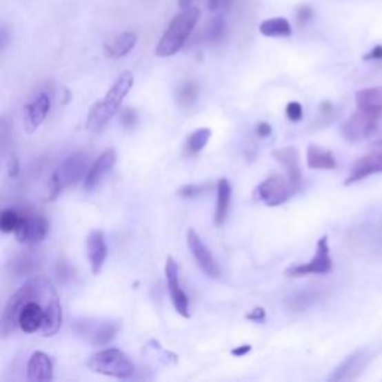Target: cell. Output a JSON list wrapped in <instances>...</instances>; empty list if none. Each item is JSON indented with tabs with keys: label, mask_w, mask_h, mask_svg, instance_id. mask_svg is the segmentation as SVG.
I'll return each instance as SVG.
<instances>
[{
	"label": "cell",
	"mask_w": 382,
	"mask_h": 382,
	"mask_svg": "<svg viewBox=\"0 0 382 382\" xmlns=\"http://www.w3.org/2000/svg\"><path fill=\"white\" fill-rule=\"evenodd\" d=\"M133 84H134V77L132 72H124V74L118 77L112 87L108 90L105 97L90 109L86 129L93 133L102 130L103 127L115 117V114L120 111L124 99L127 94H129Z\"/></svg>",
	"instance_id": "6da1fadb"
},
{
	"label": "cell",
	"mask_w": 382,
	"mask_h": 382,
	"mask_svg": "<svg viewBox=\"0 0 382 382\" xmlns=\"http://www.w3.org/2000/svg\"><path fill=\"white\" fill-rule=\"evenodd\" d=\"M200 20V9L197 6H191L187 9H181V12L177 14L169 26L166 27L165 33L156 47V56L166 59L178 54L184 48L185 42L196 29V26Z\"/></svg>",
	"instance_id": "7a4b0ae2"
},
{
	"label": "cell",
	"mask_w": 382,
	"mask_h": 382,
	"mask_svg": "<svg viewBox=\"0 0 382 382\" xmlns=\"http://www.w3.org/2000/svg\"><path fill=\"white\" fill-rule=\"evenodd\" d=\"M87 366L96 374L125 379L134 374V365L125 354L118 348L97 351L88 359Z\"/></svg>",
	"instance_id": "3957f363"
},
{
	"label": "cell",
	"mask_w": 382,
	"mask_h": 382,
	"mask_svg": "<svg viewBox=\"0 0 382 382\" xmlns=\"http://www.w3.org/2000/svg\"><path fill=\"white\" fill-rule=\"evenodd\" d=\"M299 191L287 177L272 175L260 183L254 190V200L266 206H279L285 203Z\"/></svg>",
	"instance_id": "277c9868"
},
{
	"label": "cell",
	"mask_w": 382,
	"mask_h": 382,
	"mask_svg": "<svg viewBox=\"0 0 382 382\" xmlns=\"http://www.w3.org/2000/svg\"><path fill=\"white\" fill-rule=\"evenodd\" d=\"M332 257H330V247H329V238L323 236V238L316 243L315 256L311 261L303 263V265L291 266L285 270V275L291 278L305 277V275H325L332 270Z\"/></svg>",
	"instance_id": "5b68a950"
},
{
	"label": "cell",
	"mask_w": 382,
	"mask_h": 382,
	"mask_svg": "<svg viewBox=\"0 0 382 382\" xmlns=\"http://www.w3.org/2000/svg\"><path fill=\"white\" fill-rule=\"evenodd\" d=\"M381 118L382 117L357 109V111L342 124V136L351 143L365 141L376 132Z\"/></svg>",
	"instance_id": "8992f818"
},
{
	"label": "cell",
	"mask_w": 382,
	"mask_h": 382,
	"mask_svg": "<svg viewBox=\"0 0 382 382\" xmlns=\"http://www.w3.org/2000/svg\"><path fill=\"white\" fill-rule=\"evenodd\" d=\"M48 220L42 214H20V221H18V225L14 232L15 239L20 243L36 245L45 239V236L48 233Z\"/></svg>",
	"instance_id": "52a82bcc"
},
{
	"label": "cell",
	"mask_w": 382,
	"mask_h": 382,
	"mask_svg": "<svg viewBox=\"0 0 382 382\" xmlns=\"http://www.w3.org/2000/svg\"><path fill=\"white\" fill-rule=\"evenodd\" d=\"M381 172H382V138L372 143L370 152L368 156L356 161V165L352 166L351 175L345 179L343 184L351 185L374 174H381Z\"/></svg>",
	"instance_id": "ba28073f"
},
{
	"label": "cell",
	"mask_w": 382,
	"mask_h": 382,
	"mask_svg": "<svg viewBox=\"0 0 382 382\" xmlns=\"http://www.w3.org/2000/svg\"><path fill=\"white\" fill-rule=\"evenodd\" d=\"M87 156L84 152H75L69 156L63 165L54 172V177L61 185V190L68 187L77 185L81 179L86 178V170H87Z\"/></svg>",
	"instance_id": "9c48e42d"
},
{
	"label": "cell",
	"mask_w": 382,
	"mask_h": 382,
	"mask_svg": "<svg viewBox=\"0 0 382 382\" xmlns=\"http://www.w3.org/2000/svg\"><path fill=\"white\" fill-rule=\"evenodd\" d=\"M165 274L168 281V288L169 294L172 299V303L175 306V311L184 318H190V302L185 294V291L181 288L179 284V268L178 263L174 257H168L166 266H165Z\"/></svg>",
	"instance_id": "30bf717a"
},
{
	"label": "cell",
	"mask_w": 382,
	"mask_h": 382,
	"mask_svg": "<svg viewBox=\"0 0 382 382\" xmlns=\"http://www.w3.org/2000/svg\"><path fill=\"white\" fill-rule=\"evenodd\" d=\"M187 245L191 254L194 256L199 268L202 269L209 278H218L221 275L220 268H218L211 251H209L205 242L200 239V236L194 229H188L187 232Z\"/></svg>",
	"instance_id": "8fae6325"
},
{
	"label": "cell",
	"mask_w": 382,
	"mask_h": 382,
	"mask_svg": "<svg viewBox=\"0 0 382 382\" xmlns=\"http://www.w3.org/2000/svg\"><path fill=\"white\" fill-rule=\"evenodd\" d=\"M78 334H83L94 347H105L117 336V325L112 323H100L93 321H81L77 324Z\"/></svg>",
	"instance_id": "7c38bea8"
},
{
	"label": "cell",
	"mask_w": 382,
	"mask_h": 382,
	"mask_svg": "<svg viewBox=\"0 0 382 382\" xmlns=\"http://www.w3.org/2000/svg\"><path fill=\"white\" fill-rule=\"evenodd\" d=\"M115 161H117V151L114 148H108L100 154L92 165V168L87 170V175L84 178V188L87 191L94 190L108 172L114 168Z\"/></svg>",
	"instance_id": "4fadbf2b"
},
{
	"label": "cell",
	"mask_w": 382,
	"mask_h": 382,
	"mask_svg": "<svg viewBox=\"0 0 382 382\" xmlns=\"http://www.w3.org/2000/svg\"><path fill=\"white\" fill-rule=\"evenodd\" d=\"M87 257L92 266L93 275H99L102 270L106 257H108V247L105 242L103 232L96 230L88 234L87 238Z\"/></svg>",
	"instance_id": "5bb4252c"
},
{
	"label": "cell",
	"mask_w": 382,
	"mask_h": 382,
	"mask_svg": "<svg viewBox=\"0 0 382 382\" xmlns=\"http://www.w3.org/2000/svg\"><path fill=\"white\" fill-rule=\"evenodd\" d=\"M54 363L43 351L33 352L27 363V379L29 381H52Z\"/></svg>",
	"instance_id": "9a60e30c"
},
{
	"label": "cell",
	"mask_w": 382,
	"mask_h": 382,
	"mask_svg": "<svg viewBox=\"0 0 382 382\" xmlns=\"http://www.w3.org/2000/svg\"><path fill=\"white\" fill-rule=\"evenodd\" d=\"M51 111V99L47 93L36 96L32 102L26 106V121L27 129L30 132L36 130L45 121V118Z\"/></svg>",
	"instance_id": "2e32d148"
},
{
	"label": "cell",
	"mask_w": 382,
	"mask_h": 382,
	"mask_svg": "<svg viewBox=\"0 0 382 382\" xmlns=\"http://www.w3.org/2000/svg\"><path fill=\"white\" fill-rule=\"evenodd\" d=\"M275 160H278L287 172V178L296 187H300V181H302V170H300V157L299 151L294 147L279 148L272 152Z\"/></svg>",
	"instance_id": "e0dca14e"
},
{
	"label": "cell",
	"mask_w": 382,
	"mask_h": 382,
	"mask_svg": "<svg viewBox=\"0 0 382 382\" xmlns=\"http://www.w3.org/2000/svg\"><path fill=\"white\" fill-rule=\"evenodd\" d=\"M136 43H138V34L124 32L105 43V54L111 60H120L134 50Z\"/></svg>",
	"instance_id": "ac0fdd59"
},
{
	"label": "cell",
	"mask_w": 382,
	"mask_h": 382,
	"mask_svg": "<svg viewBox=\"0 0 382 382\" xmlns=\"http://www.w3.org/2000/svg\"><path fill=\"white\" fill-rule=\"evenodd\" d=\"M356 106L360 111L382 117V87L360 90L356 93Z\"/></svg>",
	"instance_id": "d6986e66"
},
{
	"label": "cell",
	"mask_w": 382,
	"mask_h": 382,
	"mask_svg": "<svg viewBox=\"0 0 382 382\" xmlns=\"http://www.w3.org/2000/svg\"><path fill=\"white\" fill-rule=\"evenodd\" d=\"M230 200H232V185L225 178H221L217 184V206H215V215H214V221L218 227H221L227 220Z\"/></svg>",
	"instance_id": "ffe728a7"
},
{
	"label": "cell",
	"mask_w": 382,
	"mask_h": 382,
	"mask_svg": "<svg viewBox=\"0 0 382 382\" xmlns=\"http://www.w3.org/2000/svg\"><path fill=\"white\" fill-rule=\"evenodd\" d=\"M306 163L308 168L314 170H333L338 166L332 151L318 147V145H309L308 147Z\"/></svg>",
	"instance_id": "44dd1931"
},
{
	"label": "cell",
	"mask_w": 382,
	"mask_h": 382,
	"mask_svg": "<svg viewBox=\"0 0 382 382\" xmlns=\"http://www.w3.org/2000/svg\"><path fill=\"white\" fill-rule=\"evenodd\" d=\"M259 32L266 38H290L293 34L291 24L284 17L268 18L259 26Z\"/></svg>",
	"instance_id": "7402d4cb"
},
{
	"label": "cell",
	"mask_w": 382,
	"mask_h": 382,
	"mask_svg": "<svg viewBox=\"0 0 382 382\" xmlns=\"http://www.w3.org/2000/svg\"><path fill=\"white\" fill-rule=\"evenodd\" d=\"M361 359H363L361 351H356L354 354H351V356L345 359L341 365L333 370V374L329 376V381L338 382V381L350 379L352 376V372L359 368Z\"/></svg>",
	"instance_id": "603a6c76"
},
{
	"label": "cell",
	"mask_w": 382,
	"mask_h": 382,
	"mask_svg": "<svg viewBox=\"0 0 382 382\" xmlns=\"http://www.w3.org/2000/svg\"><path fill=\"white\" fill-rule=\"evenodd\" d=\"M316 299H318V293L315 290H302L288 296L285 300V305L291 309V311L302 312L309 306H312Z\"/></svg>",
	"instance_id": "cb8c5ba5"
},
{
	"label": "cell",
	"mask_w": 382,
	"mask_h": 382,
	"mask_svg": "<svg viewBox=\"0 0 382 382\" xmlns=\"http://www.w3.org/2000/svg\"><path fill=\"white\" fill-rule=\"evenodd\" d=\"M211 136H212V132H211V129H208V127L197 129L194 133H191L187 138L185 151L190 154V156L199 154L206 147L209 139H211Z\"/></svg>",
	"instance_id": "d4e9b609"
},
{
	"label": "cell",
	"mask_w": 382,
	"mask_h": 382,
	"mask_svg": "<svg viewBox=\"0 0 382 382\" xmlns=\"http://www.w3.org/2000/svg\"><path fill=\"white\" fill-rule=\"evenodd\" d=\"M197 97H199V87L196 83H191V81H188V83H184L179 86L177 99L181 106H185V108L191 106L196 102Z\"/></svg>",
	"instance_id": "484cf974"
},
{
	"label": "cell",
	"mask_w": 382,
	"mask_h": 382,
	"mask_svg": "<svg viewBox=\"0 0 382 382\" xmlns=\"http://www.w3.org/2000/svg\"><path fill=\"white\" fill-rule=\"evenodd\" d=\"M224 30H225L224 17L217 15L215 18H212L211 23H209L206 27V39L211 42L221 39V36L224 34Z\"/></svg>",
	"instance_id": "4316f807"
},
{
	"label": "cell",
	"mask_w": 382,
	"mask_h": 382,
	"mask_svg": "<svg viewBox=\"0 0 382 382\" xmlns=\"http://www.w3.org/2000/svg\"><path fill=\"white\" fill-rule=\"evenodd\" d=\"M18 221H20V214L14 211V209H5L2 215H0V230L3 233H14Z\"/></svg>",
	"instance_id": "83f0119b"
},
{
	"label": "cell",
	"mask_w": 382,
	"mask_h": 382,
	"mask_svg": "<svg viewBox=\"0 0 382 382\" xmlns=\"http://www.w3.org/2000/svg\"><path fill=\"white\" fill-rule=\"evenodd\" d=\"M215 188V185L212 183H206V184H190V185H184L179 188V196L181 197H185V199H193V197H197V196H202L205 194L206 191Z\"/></svg>",
	"instance_id": "f1b7e54d"
},
{
	"label": "cell",
	"mask_w": 382,
	"mask_h": 382,
	"mask_svg": "<svg viewBox=\"0 0 382 382\" xmlns=\"http://www.w3.org/2000/svg\"><path fill=\"white\" fill-rule=\"evenodd\" d=\"M196 2H197V0H178V6H179V9H187V8L194 6ZM203 2L208 8V11L214 12L220 8H229L230 3H232V0H203Z\"/></svg>",
	"instance_id": "f546056e"
},
{
	"label": "cell",
	"mask_w": 382,
	"mask_h": 382,
	"mask_svg": "<svg viewBox=\"0 0 382 382\" xmlns=\"http://www.w3.org/2000/svg\"><path fill=\"white\" fill-rule=\"evenodd\" d=\"M285 112H287V117H288V120L291 123H297V121L302 120L303 108H302V105H300L299 102H290L287 105Z\"/></svg>",
	"instance_id": "4dcf8cb0"
},
{
	"label": "cell",
	"mask_w": 382,
	"mask_h": 382,
	"mask_svg": "<svg viewBox=\"0 0 382 382\" xmlns=\"http://www.w3.org/2000/svg\"><path fill=\"white\" fill-rule=\"evenodd\" d=\"M312 17H314V11L309 5H302L297 9V24L300 27H305L309 21L312 20Z\"/></svg>",
	"instance_id": "1f68e13d"
},
{
	"label": "cell",
	"mask_w": 382,
	"mask_h": 382,
	"mask_svg": "<svg viewBox=\"0 0 382 382\" xmlns=\"http://www.w3.org/2000/svg\"><path fill=\"white\" fill-rule=\"evenodd\" d=\"M333 105L330 102H323L320 105V109H318V121H325L329 123L333 118Z\"/></svg>",
	"instance_id": "d6a6232c"
},
{
	"label": "cell",
	"mask_w": 382,
	"mask_h": 382,
	"mask_svg": "<svg viewBox=\"0 0 382 382\" xmlns=\"http://www.w3.org/2000/svg\"><path fill=\"white\" fill-rule=\"evenodd\" d=\"M136 121H138V114H136L134 109H124L121 112V124L125 129H132L134 127Z\"/></svg>",
	"instance_id": "836d02e7"
},
{
	"label": "cell",
	"mask_w": 382,
	"mask_h": 382,
	"mask_svg": "<svg viewBox=\"0 0 382 382\" xmlns=\"http://www.w3.org/2000/svg\"><path fill=\"white\" fill-rule=\"evenodd\" d=\"M245 318L250 321H254V323H263L266 320V311L263 308H254L252 311L247 312Z\"/></svg>",
	"instance_id": "e575fe53"
},
{
	"label": "cell",
	"mask_w": 382,
	"mask_h": 382,
	"mask_svg": "<svg viewBox=\"0 0 382 382\" xmlns=\"http://www.w3.org/2000/svg\"><path fill=\"white\" fill-rule=\"evenodd\" d=\"M20 174V163H18V159L15 154H11L8 159V175L11 178H15Z\"/></svg>",
	"instance_id": "d590c367"
},
{
	"label": "cell",
	"mask_w": 382,
	"mask_h": 382,
	"mask_svg": "<svg viewBox=\"0 0 382 382\" xmlns=\"http://www.w3.org/2000/svg\"><path fill=\"white\" fill-rule=\"evenodd\" d=\"M256 133H257L259 138H268V136L272 134V125L266 121H261V123L257 124Z\"/></svg>",
	"instance_id": "8d00e7d4"
},
{
	"label": "cell",
	"mask_w": 382,
	"mask_h": 382,
	"mask_svg": "<svg viewBox=\"0 0 382 382\" xmlns=\"http://www.w3.org/2000/svg\"><path fill=\"white\" fill-rule=\"evenodd\" d=\"M366 61H370V60H382V45H376L375 48H372L370 52H368L365 57Z\"/></svg>",
	"instance_id": "74e56055"
},
{
	"label": "cell",
	"mask_w": 382,
	"mask_h": 382,
	"mask_svg": "<svg viewBox=\"0 0 382 382\" xmlns=\"http://www.w3.org/2000/svg\"><path fill=\"white\" fill-rule=\"evenodd\" d=\"M252 350L251 345H242V347H236L232 350V356L234 357H243L247 356V354Z\"/></svg>",
	"instance_id": "f35d334b"
},
{
	"label": "cell",
	"mask_w": 382,
	"mask_h": 382,
	"mask_svg": "<svg viewBox=\"0 0 382 382\" xmlns=\"http://www.w3.org/2000/svg\"><path fill=\"white\" fill-rule=\"evenodd\" d=\"M0 34H2V50H5L6 43H8V33L5 27H2V30H0Z\"/></svg>",
	"instance_id": "ab89813d"
}]
</instances>
